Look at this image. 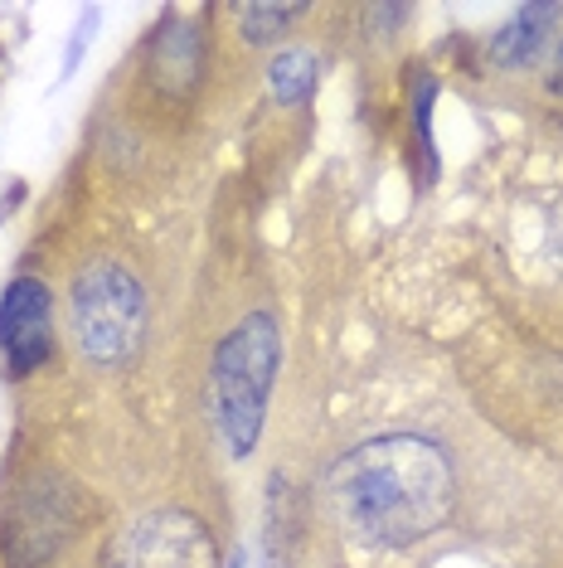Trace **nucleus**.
<instances>
[{
  "instance_id": "f257e3e1",
  "label": "nucleus",
  "mask_w": 563,
  "mask_h": 568,
  "mask_svg": "<svg viewBox=\"0 0 563 568\" xmlns=\"http://www.w3.org/2000/svg\"><path fill=\"white\" fill-rule=\"evenodd\" d=\"M321 496L350 539L369 549H408L452 520L457 471L432 437L379 433L330 462Z\"/></svg>"
},
{
  "instance_id": "f03ea898",
  "label": "nucleus",
  "mask_w": 563,
  "mask_h": 568,
  "mask_svg": "<svg viewBox=\"0 0 563 568\" xmlns=\"http://www.w3.org/2000/svg\"><path fill=\"white\" fill-rule=\"evenodd\" d=\"M282 369V321L258 306L214 345L209 359V418L228 457H253L273 404V384Z\"/></svg>"
},
{
  "instance_id": "7ed1b4c3",
  "label": "nucleus",
  "mask_w": 563,
  "mask_h": 568,
  "mask_svg": "<svg viewBox=\"0 0 563 568\" xmlns=\"http://www.w3.org/2000/svg\"><path fill=\"white\" fill-rule=\"evenodd\" d=\"M63 321H69V341L83 359L102 369L132 365L146 345L151 326V296L141 277L117 257H93L83 263L69 282V302H63Z\"/></svg>"
},
{
  "instance_id": "20e7f679",
  "label": "nucleus",
  "mask_w": 563,
  "mask_h": 568,
  "mask_svg": "<svg viewBox=\"0 0 563 568\" xmlns=\"http://www.w3.org/2000/svg\"><path fill=\"white\" fill-rule=\"evenodd\" d=\"M102 568H219V554H214V535L199 515L161 506L112 535Z\"/></svg>"
},
{
  "instance_id": "39448f33",
  "label": "nucleus",
  "mask_w": 563,
  "mask_h": 568,
  "mask_svg": "<svg viewBox=\"0 0 563 568\" xmlns=\"http://www.w3.org/2000/svg\"><path fill=\"white\" fill-rule=\"evenodd\" d=\"M54 292L40 277H16L0 292V359L10 379H30L54 355Z\"/></svg>"
},
{
  "instance_id": "423d86ee",
  "label": "nucleus",
  "mask_w": 563,
  "mask_h": 568,
  "mask_svg": "<svg viewBox=\"0 0 563 568\" xmlns=\"http://www.w3.org/2000/svg\"><path fill=\"white\" fill-rule=\"evenodd\" d=\"M59 476H34L6 510V564L16 568H44L59 554V545L73 529V510L59 496Z\"/></svg>"
},
{
  "instance_id": "0eeeda50",
  "label": "nucleus",
  "mask_w": 563,
  "mask_h": 568,
  "mask_svg": "<svg viewBox=\"0 0 563 568\" xmlns=\"http://www.w3.org/2000/svg\"><path fill=\"white\" fill-rule=\"evenodd\" d=\"M146 79L165 98H190L204 83V30L185 10H171L146 40Z\"/></svg>"
},
{
  "instance_id": "6e6552de",
  "label": "nucleus",
  "mask_w": 563,
  "mask_h": 568,
  "mask_svg": "<svg viewBox=\"0 0 563 568\" xmlns=\"http://www.w3.org/2000/svg\"><path fill=\"white\" fill-rule=\"evenodd\" d=\"M559 20H563V6H549V0H540V6H520L515 16H510L501 30L491 34V44H485L491 69H501V73L534 69V63L554 49Z\"/></svg>"
},
{
  "instance_id": "1a4fd4ad",
  "label": "nucleus",
  "mask_w": 563,
  "mask_h": 568,
  "mask_svg": "<svg viewBox=\"0 0 563 568\" xmlns=\"http://www.w3.org/2000/svg\"><path fill=\"white\" fill-rule=\"evenodd\" d=\"M321 88V59L311 49H277L267 63V98L277 108H306Z\"/></svg>"
},
{
  "instance_id": "9d476101",
  "label": "nucleus",
  "mask_w": 563,
  "mask_h": 568,
  "mask_svg": "<svg viewBox=\"0 0 563 568\" xmlns=\"http://www.w3.org/2000/svg\"><path fill=\"white\" fill-rule=\"evenodd\" d=\"M311 6H282V0H253V6H238L234 20H238V40L253 44V49H267V44H282V34L291 30Z\"/></svg>"
},
{
  "instance_id": "9b49d317",
  "label": "nucleus",
  "mask_w": 563,
  "mask_h": 568,
  "mask_svg": "<svg viewBox=\"0 0 563 568\" xmlns=\"http://www.w3.org/2000/svg\"><path fill=\"white\" fill-rule=\"evenodd\" d=\"M432 102H438V79H413V132H418V161H422V171H418V185H432L442 171V161H438V141H432Z\"/></svg>"
},
{
  "instance_id": "f8f14e48",
  "label": "nucleus",
  "mask_w": 563,
  "mask_h": 568,
  "mask_svg": "<svg viewBox=\"0 0 563 568\" xmlns=\"http://www.w3.org/2000/svg\"><path fill=\"white\" fill-rule=\"evenodd\" d=\"M93 24H98V10H88V16L79 20V30H73V40H69V54H63V79H69L73 69H79L83 49H88V40H93Z\"/></svg>"
},
{
  "instance_id": "ddd939ff",
  "label": "nucleus",
  "mask_w": 563,
  "mask_h": 568,
  "mask_svg": "<svg viewBox=\"0 0 563 568\" xmlns=\"http://www.w3.org/2000/svg\"><path fill=\"white\" fill-rule=\"evenodd\" d=\"M544 93H549V98H563V34H559V44H554V59H549Z\"/></svg>"
},
{
  "instance_id": "4468645a",
  "label": "nucleus",
  "mask_w": 563,
  "mask_h": 568,
  "mask_svg": "<svg viewBox=\"0 0 563 568\" xmlns=\"http://www.w3.org/2000/svg\"><path fill=\"white\" fill-rule=\"evenodd\" d=\"M549 243H554V253H559V263H563V204L554 210V234H549Z\"/></svg>"
},
{
  "instance_id": "2eb2a0df",
  "label": "nucleus",
  "mask_w": 563,
  "mask_h": 568,
  "mask_svg": "<svg viewBox=\"0 0 563 568\" xmlns=\"http://www.w3.org/2000/svg\"><path fill=\"white\" fill-rule=\"evenodd\" d=\"M219 568H243V549H234V554H228V559H224Z\"/></svg>"
}]
</instances>
